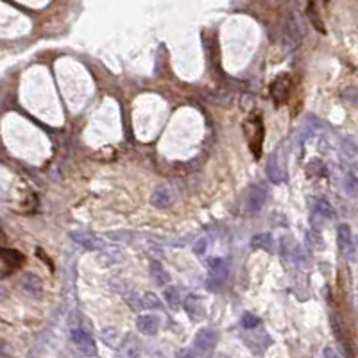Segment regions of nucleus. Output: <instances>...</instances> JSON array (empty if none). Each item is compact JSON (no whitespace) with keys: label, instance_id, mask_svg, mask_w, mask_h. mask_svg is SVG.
<instances>
[{"label":"nucleus","instance_id":"dca6fc26","mask_svg":"<svg viewBox=\"0 0 358 358\" xmlns=\"http://www.w3.org/2000/svg\"><path fill=\"white\" fill-rule=\"evenodd\" d=\"M151 276H153V280L156 281L158 285H167L169 281H171L169 272L163 269V265H161V263H158V262L151 263Z\"/></svg>","mask_w":358,"mask_h":358},{"label":"nucleus","instance_id":"4468645a","mask_svg":"<svg viewBox=\"0 0 358 358\" xmlns=\"http://www.w3.org/2000/svg\"><path fill=\"white\" fill-rule=\"evenodd\" d=\"M0 260L6 262L9 267H20L24 263V255L14 249H0Z\"/></svg>","mask_w":358,"mask_h":358},{"label":"nucleus","instance_id":"1a4fd4ad","mask_svg":"<svg viewBox=\"0 0 358 358\" xmlns=\"http://www.w3.org/2000/svg\"><path fill=\"white\" fill-rule=\"evenodd\" d=\"M72 238L88 251H97V249L104 247V242L92 231H75V233H72Z\"/></svg>","mask_w":358,"mask_h":358},{"label":"nucleus","instance_id":"6e6552de","mask_svg":"<svg viewBox=\"0 0 358 358\" xmlns=\"http://www.w3.org/2000/svg\"><path fill=\"white\" fill-rule=\"evenodd\" d=\"M337 238H339V245H341L342 252H344L351 262H355V242H353L351 229H349L348 224H341V226H339Z\"/></svg>","mask_w":358,"mask_h":358},{"label":"nucleus","instance_id":"39448f33","mask_svg":"<svg viewBox=\"0 0 358 358\" xmlns=\"http://www.w3.org/2000/svg\"><path fill=\"white\" fill-rule=\"evenodd\" d=\"M70 337H72V341H74V344L77 346L85 355H88V356L97 355V346H95V342H93L92 335H88V331H85L82 328H72Z\"/></svg>","mask_w":358,"mask_h":358},{"label":"nucleus","instance_id":"7ed1b4c3","mask_svg":"<svg viewBox=\"0 0 358 358\" xmlns=\"http://www.w3.org/2000/svg\"><path fill=\"white\" fill-rule=\"evenodd\" d=\"M267 197H269V190H267L265 184L263 183L252 184L247 192V197H245V209L251 215H255V213H258L265 206Z\"/></svg>","mask_w":358,"mask_h":358},{"label":"nucleus","instance_id":"b1692460","mask_svg":"<svg viewBox=\"0 0 358 358\" xmlns=\"http://www.w3.org/2000/svg\"><path fill=\"white\" fill-rule=\"evenodd\" d=\"M344 190L348 195L355 197L356 195V178L353 174H348L346 176V181H344Z\"/></svg>","mask_w":358,"mask_h":358},{"label":"nucleus","instance_id":"0eeeda50","mask_svg":"<svg viewBox=\"0 0 358 358\" xmlns=\"http://www.w3.org/2000/svg\"><path fill=\"white\" fill-rule=\"evenodd\" d=\"M183 306H184V310H186L188 317H190L192 321H195V323H199V321H202L206 317L204 305H202L199 296L188 294L186 298L183 299Z\"/></svg>","mask_w":358,"mask_h":358},{"label":"nucleus","instance_id":"4be33fe9","mask_svg":"<svg viewBox=\"0 0 358 358\" xmlns=\"http://www.w3.org/2000/svg\"><path fill=\"white\" fill-rule=\"evenodd\" d=\"M306 14H308V18L312 20L313 27H315L317 31L323 32V34H324V32H326V29H324V24L321 22V18H319V14H317V11H313V2L308 4V13H306Z\"/></svg>","mask_w":358,"mask_h":358},{"label":"nucleus","instance_id":"393cba45","mask_svg":"<svg viewBox=\"0 0 358 358\" xmlns=\"http://www.w3.org/2000/svg\"><path fill=\"white\" fill-rule=\"evenodd\" d=\"M128 305L131 306L135 312H140V310H143V306H142V296H140V294L128 296Z\"/></svg>","mask_w":358,"mask_h":358},{"label":"nucleus","instance_id":"a878e982","mask_svg":"<svg viewBox=\"0 0 358 358\" xmlns=\"http://www.w3.org/2000/svg\"><path fill=\"white\" fill-rule=\"evenodd\" d=\"M206 249H208V240H206V238H199L194 245V252L199 256H202L206 252Z\"/></svg>","mask_w":358,"mask_h":358},{"label":"nucleus","instance_id":"cd10ccee","mask_svg":"<svg viewBox=\"0 0 358 358\" xmlns=\"http://www.w3.org/2000/svg\"><path fill=\"white\" fill-rule=\"evenodd\" d=\"M178 358H195V356L192 355V351H188V349H183V351L178 353Z\"/></svg>","mask_w":358,"mask_h":358},{"label":"nucleus","instance_id":"9d476101","mask_svg":"<svg viewBox=\"0 0 358 358\" xmlns=\"http://www.w3.org/2000/svg\"><path fill=\"white\" fill-rule=\"evenodd\" d=\"M142 355V346L135 337H125L124 342L118 344L117 358H140Z\"/></svg>","mask_w":358,"mask_h":358},{"label":"nucleus","instance_id":"bb28decb","mask_svg":"<svg viewBox=\"0 0 358 358\" xmlns=\"http://www.w3.org/2000/svg\"><path fill=\"white\" fill-rule=\"evenodd\" d=\"M324 358H342L333 348H324Z\"/></svg>","mask_w":358,"mask_h":358},{"label":"nucleus","instance_id":"f3484780","mask_svg":"<svg viewBox=\"0 0 358 358\" xmlns=\"http://www.w3.org/2000/svg\"><path fill=\"white\" fill-rule=\"evenodd\" d=\"M267 174H269L270 181H274V183H281L285 179L283 167L278 165V158H270L269 165H267Z\"/></svg>","mask_w":358,"mask_h":358},{"label":"nucleus","instance_id":"5701e85b","mask_svg":"<svg viewBox=\"0 0 358 358\" xmlns=\"http://www.w3.org/2000/svg\"><path fill=\"white\" fill-rule=\"evenodd\" d=\"M100 335H102V339L106 341L108 346H117V344H120V342H118V337H120V335H118V331L115 330V328H108V330H104Z\"/></svg>","mask_w":358,"mask_h":358},{"label":"nucleus","instance_id":"f257e3e1","mask_svg":"<svg viewBox=\"0 0 358 358\" xmlns=\"http://www.w3.org/2000/svg\"><path fill=\"white\" fill-rule=\"evenodd\" d=\"M219 341V335L212 328H202L197 331L194 339V349H192V355L195 358H208L213 353Z\"/></svg>","mask_w":358,"mask_h":358},{"label":"nucleus","instance_id":"9b49d317","mask_svg":"<svg viewBox=\"0 0 358 358\" xmlns=\"http://www.w3.org/2000/svg\"><path fill=\"white\" fill-rule=\"evenodd\" d=\"M136 328H138L140 333L143 335H156L160 330V317L153 315V313H145V315H140L136 319Z\"/></svg>","mask_w":358,"mask_h":358},{"label":"nucleus","instance_id":"423d86ee","mask_svg":"<svg viewBox=\"0 0 358 358\" xmlns=\"http://www.w3.org/2000/svg\"><path fill=\"white\" fill-rule=\"evenodd\" d=\"M288 92H290V77L287 74H281L274 79L272 86H270V95L276 106H281L283 102H287Z\"/></svg>","mask_w":358,"mask_h":358},{"label":"nucleus","instance_id":"412c9836","mask_svg":"<svg viewBox=\"0 0 358 358\" xmlns=\"http://www.w3.org/2000/svg\"><path fill=\"white\" fill-rule=\"evenodd\" d=\"M306 240H308V244L312 245L313 249H319V251L324 249V238L321 237L315 229H310L308 233H306Z\"/></svg>","mask_w":358,"mask_h":358},{"label":"nucleus","instance_id":"a211bd4d","mask_svg":"<svg viewBox=\"0 0 358 358\" xmlns=\"http://www.w3.org/2000/svg\"><path fill=\"white\" fill-rule=\"evenodd\" d=\"M165 301L167 305L171 306L172 310H178L181 306V296H179V290L176 287H169L165 290Z\"/></svg>","mask_w":358,"mask_h":358},{"label":"nucleus","instance_id":"6ab92c4d","mask_svg":"<svg viewBox=\"0 0 358 358\" xmlns=\"http://www.w3.org/2000/svg\"><path fill=\"white\" fill-rule=\"evenodd\" d=\"M142 306L147 310H161V301L158 299L156 294L145 292V294H142Z\"/></svg>","mask_w":358,"mask_h":358},{"label":"nucleus","instance_id":"ddd939ff","mask_svg":"<svg viewBox=\"0 0 358 358\" xmlns=\"http://www.w3.org/2000/svg\"><path fill=\"white\" fill-rule=\"evenodd\" d=\"M313 215H317L323 220H331L335 217V209L326 199H319L315 202V208H313Z\"/></svg>","mask_w":358,"mask_h":358},{"label":"nucleus","instance_id":"aec40b11","mask_svg":"<svg viewBox=\"0 0 358 358\" xmlns=\"http://www.w3.org/2000/svg\"><path fill=\"white\" fill-rule=\"evenodd\" d=\"M242 328L244 330H255V328H258L260 326V317H256L255 313H251V312H245L244 315H242Z\"/></svg>","mask_w":358,"mask_h":358},{"label":"nucleus","instance_id":"f03ea898","mask_svg":"<svg viewBox=\"0 0 358 358\" xmlns=\"http://www.w3.org/2000/svg\"><path fill=\"white\" fill-rule=\"evenodd\" d=\"M229 272V263L224 258H212L209 260V278L208 288L209 290H220Z\"/></svg>","mask_w":358,"mask_h":358},{"label":"nucleus","instance_id":"20e7f679","mask_svg":"<svg viewBox=\"0 0 358 358\" xmlns=\"http://www.w3.org/2000/svg\"><path fill=\"white\" fill-rule=\"evenodd\" d=\"M244 128L252 129V135H247V136H249V147H251V151H252V154H255V158H260V154H262V142H263V124H262V117H258V115L251 117L247 122H244Z\"/></svg>","mask_w":358,"mask_h":358},{"label":"nucleus","instance_id":"2eb2a0df","mask_svg":"<svg viewBox=\"0 0 358 358\" xmlns=\"http://www.w3.org/2000/svg\"><path fill=\"white\" fill-rule=\"evenodd\" d=\"M272 244L274 240L269 233H260L256 237H252L251 240L252 249H262V251H272Z\"/></svg>","mask_w":358,"mask_h":358},{"label":"nucleus","instance_id":"f8f14e48","mask_svg":"<svg viewBox=\"0 0 358 358\" xmlns=\"http://www.w3.org/2000/svg\"><path fill=\"white\" fill-rule=\"evenodd\" d=\"M151 202L156 208H169V206L174 202V194L171 192V188L167 184H160L156 190L151 195Z\"/></svg>","mask_w":358,"mask_h":358}]
</instances>
